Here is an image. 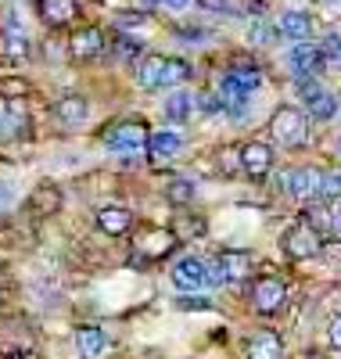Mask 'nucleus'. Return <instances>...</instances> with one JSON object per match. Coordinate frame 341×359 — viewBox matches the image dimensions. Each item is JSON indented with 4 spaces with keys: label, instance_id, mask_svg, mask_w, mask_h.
<instances>
[{
    "label": "nucleus",
    "instance_id": "obj_13",
    "mask_svg": "<svg viewBox=\"0 0 341 359\" xmlns=\"http://www.w3.org/2000/svg\"><path fill=\"white\" fill-rule=\"evenodd\" d=\"M0 50H4V57H11V62H25L29 50H33V43H29L25 29L15 15H8L4 29H0Z\"/></svg>",
    "mask_w": 341,
    "mask_h": 359
},
{
    "label": "nucleus",
    "instance_id": "obj_6",
    "mask_svg": "<svg viewBox=\"0 0 341 359\" xmlns=\"http://www.w3.org/2000/svg\"><path fill=\"white\" fill-rule=\"evenodd\" d=\"M169 277H173L176 291H183V294H198V291H205V287H215V284H212V259H198V255L176 259Z\"/></svg>",
    "mask_w": 341,
    "mask_h": 359
},
{
    "label": "nucleus",
    "instance_id": "obj_7",
    "mask_svg": "<svg viewBox=\"0 0 341 359\" xmlns=\"http://www.w3.org/2000/svg\"><path fill=\"white\" fill-rule=\"evenodd\" d=\"M298 94H302V104H305V115L309 118H316V123H330V118L337 115V97L330 94V90L323 83L313 79H298Z\"/></svg>",
    "mask_w": 341,
    "mask_h": 359
},
{
    "label": "nucleus",
    "instance_id": "obj_11",
    "mask_svg": "<svg viewBox=\"0 0 341 359\" xmlns=\"http://www.w3.org/2000/svg\"><path fill=\"white\" fill-rule=\"evenodd\" d=\"M284 302H288V284L281 277H259L252 284V306H255V313L273 316L276 309H284Z\"/></svg>",
    "mask_w": 341,
    "mask_h": 359
},
{
    "label": "nucleus",
    "instance_id": "obj_14",
    "mask_svg": "<svg viewBox=\"0 0 341 359\" xmlns=\"http://www.w3.org/2000/svg\"><path fill=\"white\" fill-rule=\"evenodd\" d=\"M94 223L108 237H126L130 226H133V212H130V208H122V205H101L94 212Z\"/></svg>",
    "mask_w": 341,
    "mask_h": 359
},
{
    "label": "nucleus",
    "instance_id": "obj_28",
    "mask_svg": "<svg viewBox=\"0 0 341 359\" xmlns=\"http://www.w3.org/2000/svg\"><path fill=\"white\" fill-rule=\"evenodd\" d=\"M276 36V25H269V22H252V43H273Z\"/></svg>",
    "mask_w": 341,
    "mask_h": 359
},
{
    "label": "nucleus",
    "instance_id": "obj_24",
    "mask_svg": "<svg viewBox=\"0 0 341 359\" xmlns=\"http://www.w3.org/2000/svg\"><path fill=\"white\" fill-rule=\"evenodd\" d=\"M309 223H320V226H327L334 237H341V198H334L327 208H320L316 219H309Z\"/></svg>",
    "mask_w": 341,
    "mask_h": 359
},
{
    "label": "nucleus",
    "instance_id": "obj_15",
    "mask_svg": "<svg viewBox=\"0 0 341 359\" xmlns=\"http://www.w3.org/2000/svg\"><path fill=\"white\" fill-rule=\"evenodd\" d=\"M215 269H220L223 284H241L252 277V252H223L215 259Z\"/></svg>",
    "mask_w": 341,
    "mask_h": 359
},
{
    "label": "nucleus",
    "instance_id": "obj_22",
    "mask_svg": "<svg viewBox=\"0 0 341 359\" xmlns=\"http://www.w3.org/2000/svg\"><path fill=\"white\" fill-rule=\"evenodd\" d=\"M61 208V191L54 187V184H40L36 191H33V198H29V212L33 216H54Z\"/></svg>",
    "mask_w": 341,
    "mask_h": 359
},
{
    "label": "nucleus",
    "instance_id": "obj_16",
    "mask_svg": "<svg viewBox=\"0 0 341 359\" xmlns=\"http://www.w3.org/2000/svg\"><path fill=\"white\" fill-rule=\"evenodd\" d=\"M33 11H36V18L47 29H61V25L72 22L76 4H72V0H33Z\"/></svg>",
    "mask_w": 341,
    "mask_h": 359
},
{
    "label": "nucleus",
    "instance_id": "obj_18",
    "mask_svg": "<svg viewBox=\"0 0 341 359\" xmlns=\"http://www.w3.org/2000/svg\"><path fill=\"white\" fill-rule=\"evenodd\" d=\"M86 115H90V104L79 94H65V97H58V104H54V118L61 126H69V130L83 126Z\"/></svg>",
    "mask_w": 341,
    "mask_h": 359
},
{
    "label": "nucleus",
    "instance_id": "obj_31",
    "mask_svg": "<svg viewBox=\"0 0 341 359\" xmlns=\"http://www.w3.org/2000/svg\"><path fill=\"white\" fill-rule=\"evenodd\" d=\"M11 205H15V187L8 184V180H0V212L11 208Z\"/></svg>",
    "mask_w": 341,
    "mask_h": 359
},
{
    "label": "nucleus",
    "instance_id": "obj_2",
    "mask_svg": "<svg viewBox=\"0 0 341 359\" xmlns=\"http://www.w3.org/2000/svg\"><path fill=\"white\" fill-rule=\"evenodd\" d=\"M191 79V65L183 57H166V54H147L137 65V83L140 90L154 94V90H173Z\"/></svg>",
    "mask_w": 341,
    "mask_h": 359
},
{
    "label": "nucleus",
    "instance_id": "obj_20",
    "mask_svg": "<svg viewBox=\"0 0 341 359\" xmlns=\"http://www.w3.org/2000/svg\"><path fill=\"white\" fill-rule=\"evenodd\" d=\"M180 151H183V137L176 130H159V133H151V140H147V155L159 158V162L176 158Z\"/></svg>",
    "mask_w": 341,
    "mask_h": 359
},
{
    "label": "nucleus",
    "instance_id": "obj_26",
    "mask_svg": "<svg viewBox=\"0 0 341 359\" xmlns=\"http://www.w3.org/2000/svg\"><path fill=\"white\" fill-rule=\"evenodd\" d=\"M334 198H341V172L337 169L323 172V180H320V201H334Z\"/></svg>",
    "mask_w": 341,
    "mask_h": 359
},
{
    "label": "nucleus",
    "instance_id": "obj_23",
    "mask_svg": "<svg viewBox=\"0 0 341 359\" xmlns=\"http://www.w3.org/2000/svg\"><path fill=\"white\" fill-rule=\"evenodd\" d=\"M191 115H194V94L191 90H173L169 101H166V118L173 126H180V123H187Z\"/></svg>",
    "mask_w": 341,
    "mask_h": 359
},
{
    "label": "nucleus",
    "instance_id": "obj_19",
    "mask_svg": "<svg viewBox=\"0 0 341 359\" xmlns=\"http://www.w3.org/2000/svg\"><path fill=\"white\" fill-rule=\"evenodd\" d=\"M76 348H79L83 359H98L108 348V334L94 323H83V327H76Z\"/></svg>",
    "mask_w": 341,
    "mask_h": 359
},
{
    "label": "nucleus",
    "instance_id": "obj_27",
    "mask_svg": "<svg viewBox=\"0 0 341 359\" xmlns=\"http://www.w3.org/2000/svg\"><path fill=\"white\" fill-rule=\"evenodd\" d=\"M320 47H323V57H327V62L341 65V33H327Z\"/></svg>",
    "mask_w": 341,
    "mask_h": 359
},
{
    "label": "nucleus",
    "instance_id": "obj_33",
    "mask_svg": "<svg viewBox=\"0 0 341 359\" xmlns=\"http://www.w3.org/2000/svg\"><path fill=\"white\" fill-rule=\"evenodd\" d=\"M8 108H11V104H8V97L0 94V130H4V118H8Z\"/></svg>",
    "mask_w": 341,
    "mask_h": 359
},
{
    "label": "nucleus",
    "instance_id": "obj_35",
    "mask_svg": "<svg viewBox=\"0 0 341 359\" xmlns=\"http://www.w3.org/2000/svg\"><path fill=\"white\" fill-rule=\"evenodd\" d=\"M337 155H341V137H337Z\"/></svg>",
    "mask_w": 341,
    "mask_h": 359
},
{
    "label": "nucleus",
    "instance_id": "obj_21",
    "mask_svg": "<svg viewBox=\"0 0 341 359\" xmlns=\"http://www.w3.org/2000/svg\"><path fill=\"white\" fill-rule=\"evenodd\" d=\"M248 359H284V341L273 331H259L248 341Z\"/></svg>",
    "mask_w": 341,
    "mask_h": 359
},
{
    "label": "nucleus",
    "instance_id": "obj_30",
    "mask_svg": "<svg viewBox=\"0 0 341 359\" xmlns=\"http://www.w3.org/2000/svg\"><path fill=\"white\" fill-rule=\"evenodd\" d=\"M198 8L215 11V15H234V11H237V8H234V0H198Z\"/></svg>",
    "mask_w": 341,
    "mask_h": 359
},
{
    "label": "nucleus",
    "instance_id": "obj_5",
    "mask_svg": "<svg viewBox=\"0 0 341 359\" xmlns=\"http://www.w3.org/2000/svg\"><path fill=\"white\" fill-rule=\"evenodd\" d=\"M281 245H284V255L295 259V262H305V259H316L323 252V233L316 223H309V219H298L284 230L281 237Z\"/></svg>",
    "mask_w": 341,
    "mask_h": 359
},
{
    "label": "nucleus",
    "instance_id": "obj_12",
    "mask_svg": "<svg viewBox=\"0 0 341 359\" xmlns=\"http://www.w3.org/2000/svg\"><path fill=\"white\" fill-rule=\"evenodd\" d=\"M241 169H244V176H252V180L269 176V169H273V147L262 144V140L241 144Z\"/></svg>",
    "mask_w": 341,
    "mask_h": 359
},
{
    "label": "nucleus",
    "instance_id": "obj_3",
    "mask_svg": "<svg viewBox=\"0 0 341 359\" xmlns=\"http://www.w3.org/2000/svg\"><path fill=\"white\" fill-rule=\"evenodd\" d=\"M269 137L281 144V147H302L309 140V115L295 104H284V108H276L273 118H269Z\"/></svg>",
    "mask_w": 341,
    "mask_h": 359
},
{
    "label": "nucleus",
    "instance_id": "obj_8",
    "mask_svg": "<svg viewBox=\"0 0 341 359\" xmlns=\"http://www.w3.org/2000/svg\"><path fill=\"white\" fill-rule=\"evenodd\" d=\"M65 50H69L72 62H79V65L98 62V57L108 50L105 29H98V25H83V29H76V33L69 36V43H65Z\"/></svg>",
    "mask_w": 341,
    "mask_h": 359
},
{
    "label": "nucleus",
    "instance_id": "obj_1",
    "mask_svg": "<svg viewBox=\"0 0 341 359\" xmlns=\"http://www.w3.org/2000/svg\"><path fill=\"white\" fill-rule=\"evenodd\" d=\"M259 86H262V69L252 65V62H237V65H230L223 72L220 90H215V94H220V104H223L227 115L244 118L248 115V104H252Z\"/></svg>",
    "mask_w": 341,
    "mask_h": 359
},
{
    "label": "nucleus",
    "instance_id": "obj_32",
    "mask_svg": "<svg viewBox=\"0 0 341 359\" xmlns=\"http://www.w3.org/2000/svg\"><path fill=\"white\" fill-rule=\"evenodd\" d=\"M327 338H330V348H337V352H341V313L330 320V331H327Z\"/></svg>",
    "mask_w": 341,
    "mask_h": 359
},
{
    "label": "nucleus",
    "instance_id": "obj_34",
    "mask_svg": "<svg viewBox=\"0 0 341 359\" xmlns=\"http://www.w3.org/2000/svg\"><path fill=\"white\" fill-rule=\"evenodd\" d=\"M4 298H8V287H4V284H0V302H4Z\"/></svg>",
    "mask_w": 341,
    "mask_h": 359
},
{
    "label": "nucleus",
    "instance_id": "obj_10",
    "mask_svg": "<svg viewBox=\"0 0 341 359\" xmlns=\"http://www.w3.org/2000/svg\"><path fill=\"white\" fill-rule=\"evenodd\" d=\"M323 65H327L323 47H320V43H313V40L295 43V47H291V54H288V69H291V76H295V79H313V76H320V72H323Z\"/></svg>",
    "mask_w": 341,
    "mask_h": 359
},
{
    "label": "nucleus",
    "instance_id": "obj_29",
    "mask_svg": "<svg viewBox=\"0 0 341 359\" xmlns=\"http://www.w3.org/2000/svg\"><path fill=\"white\" fill-rule=\"evenodd\" d=\"M183 43H208V29H198V25H187V29H180L176 33Z\"/></svg>",
    "mask_w": 341,
    "mask_h": 359
},
{
    "label": "nucleus",
    "instance_id": "obj_4",
    "mask_svg": "<svg viewBox=\"0 0 341 359\" xmlns=\"http://www.w3.org/2000/svg\"><path fill=\"white\" fill-rule=\"evenodd\" d=\"M151 130L140 123V118H119L115 126L105 130V147L112 155H140L147 151Z\"/></svg>",
    "mask_w": 341,
    "mask_h": 359
},
{
    "label": "nucleus",
    "instance_id": "obj_9",
    "mask_svg": "<svg viewBox=\"0 0 341 359\" xmlns=\"http://www.w3.org/2000/svg\"><path fill=\"white\" fill-rule=\"evenodd\" d=\"M320 180H323V169L298 165V169H288V172L281 176V187H284L295 201H320Z\"/></svg>",
    "mask_w": 341,
    "mask_h": 359
},
{
    "label": "nucleus",
    "instance_id": "obj_25",
    "mask_svg": "<svg viewBox=\"0 0 341 359\" xmlns=\"http://www.w3.org/2000/svg\"><path fill=\"white\" fill-rule=\"evenodd\" d=\"M166 194H169L173 205H191V198H194V184H191V180H173Z\"/></svg>",
    "mask_w": 341,
    "mask_h": 359
},
{
    "label": "nucleus",
    "instance_id": "obj_17",
    "mask_svg": "<svg viewBox=\"0 0 341 359\" xmlns=\"http://www.w3.org/2000/svg\"><path fill=\"white\" fill-rule=\"evenodd\" d=\"M276 33H281L284 40L291 43H302V40H313V18H309L305 11H284L281 18H276Z\"/></svg>",
    "mask_w": 341,
    "mask_h": 359
}]
</instances>
